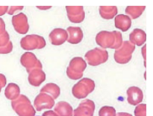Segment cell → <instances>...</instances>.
<instances>
[{"label":"cell","mask_w":153,"mask_h":116,"mask_svg":"<svg viewBox=\"0 0 153 116\" xmlns=\"http://www.w3.org/2000/svg\"><path fill=\"white\" fill-rule=\"evenodd\" d=\"M11 106L18 116H35L36 110L28 97L20 95L11 101Z\"/></svg>","instance_id":"6da1fadb"},{"label":"cell","mask_w":153,"mask_h":116,"mask_svg":"<svg viewBox=\"0 0 153 116\" xmlns=\"http://www.w3.org/2000/svg\"><path fill=\"white\" fill-rule=\"evenodd\" d=\"M95 86L94 80L85 77L73 86L72 89V93L73 96L77 99H83L88 97L91 92H94Z\"/></svg>","instance_id":"7a4b0ae2"},{"label":"cell","mask_w":153,"mask_h":116,"mask_svg":"<svg viewBox=\"0 0 153 116\" xmlns=\"http://www.w3.org/2000/svg\"><path fill=\"white\" fill-rule=\"evenodd\" d=\"M85 58L88 65L91 66H97L107 62L108 59V52L105 49L95 48L85 54Z\"/></svg>","instance_id":"3957f363"},{"label":"cell","mask_w":153,"mask_h":116,"mask_svg":"<svg viewBox=\"0 0 153 116\" xmlns=\"http://www.w3.org/2000/svg\"><path fill=\"white\" fill-rule=\"evenodd\" d=\"M135 50V46L129 41H124L122 46L114 52L115 61L119 64H126L131 60L133 52Z\"/></svg>","instance_id":"277c9868"},{"label":"cell","mask_w":153,"mask_h":116,"mask_svg":"<svg viewBox=\"0 0 153 116\" xmlns=\"http://www.w3.org/2000/svg\"><path fill=\"white\" fill-rule=\"evenodd\" d=\"M20 46L22 49L26 51L42 49L46 46V40L41 36L30 34L21 39Z\"/></svg>","instance_id":"5b68a950"},{"label":"cell","mask_w":153,"mask_h":116,"mask_svg":"<svg viewBox=\"0 0 153 116\" xmlns=\"http://www.w3.org/2000/svg\"><path fill=\"white\" fill-rule=\"evenodd\" d=\"M20 63L29 73L35 68H42V63L32 52H25L21 56Z\"/></svg>","instance_id":"8992f818"},{"label":"cell","mask_w":153,"mask_h":116,"mask_svg":"<svg viewBox=\"0 0 153 116\" xmlns=\"http://www.w3.org/2000/svg\"><path fill=\"white\" fill-rule=\"evenodd\" d=\"M96 43L102 49L112 48L115 43L114 34L113 31H100L96 36Z\"/></svg>","instance_id":"52a82bcc"},{"label":"cell","mask_w":153,"mask_h":116,"mask_svg":"<svg viewBox=\"0 0 153 116\" xmlns=\"http://www.w3.org/2000/svg\"><path fill=\"white\" fill-rule=\"evenodd\" d=\"M55 106V100L46 93L40 92L37 95L34 101V107L37 111H42L44 109H50Z\"/></svg>","instance_id":"ba28073f"},{"label":"cell","mask_w":153,"mask_h":116,"mask_svg":"<svg viewBox=\"0 0 153 116\" xmlns=\"http://www.w3.org/2000/svg\"><path fill=\"white\" fill-rule=\"evenodd\" d=\"M12 25L14 30L20 34H25L29 30L28 17L25 13H19L12 17Z\"/></svg>","instance_id":"9c48e42d"},{"label":"cell","mask_w":153,"mask_h":116,"mask_svg":"<svg viewBox=\"0 0 153 116\" xmlns=\"http://www.w3.org/2000/svg\"><path fill=\"white\" fill-rule=\"evenodd\" d=\"M95 104L91 100H85L73 111V116H94Z\"/></svg>","instance_id":"30bf717a"},{"label":"cell","mask_w":153,"mask_h":116,"mask_svg":"<svg viewBox=\"0 0 153 116\" xmlns=\"http://www.w3.org/2000/svg\"><path fill=\"white\" fill-rule=\"evenodd\" d=\"M66 10L69 20L73 23H81L85 19V13L82 6H67Z\"/></svg>","instance_id":"8fae6325"},{"label":"cell","mask_w":153,"mask_h":116,"mask_svg":"<svg viewBox=\"0 0 153 116\" xmlns=\"http://www.w3.org/2000/svg\"><path fill=\"white\" fill-rule=\"evenodd\" d=\"M127 101L132 106H137L143 100V92L137 86H131L127 89Z\"/></svg>","instance_id":"7c38bea8"},{"label":"cell","mask_w":153,"mask_h":116,"mask_svg":"<svg viewBox=\"0 0 153 116\" xmlns=\"http://www.w3.org/2000/svg\"><path fill=\"white\" fill-rule=\"evenodd\" d=\"M49 40L54 46H61L68 39V33L63 28H55L49 35Z\"/></svg>","instance_id":"4fadbf2b"},{"label":"cell","mask_w":153,"mask_h":116,"mask_svg":"<svg viewBox=\"0 0 153 116\" xmlns=\"http://www.w3.org/2000/svg\"><path fill=\"white\" fill-rule=\"evenodd\" d=\"M46 74L42 68H35L28 73V83L33 86H40L46 80Z\"/></svg>","instance_id":"5bb4252c"},{"label":"cell","mask_w":153,"mask_h":116,"mask_svg":"<svg viewBox=\"0 0 153 116\" xmlns=\"http://www.w3.org/2000/svg\"><path fill=\"white\" fill-rule=\"evenodd\" d=\"M67 31L68 33L67 42L70 44H79L83 40L84 34L80 27H68Z\"/></svg>","instance_id":"9a60e30c"},{"label":"cell","mask_w":153,"mask_h":116,"mask_svg":"<svg viewBox=\"0 0 153 116\" xmlns=\"http://www.w3.org/2000/svg\"><path fill=\"white\" fill-rule=\"evenodd\" d=\"M146 34L143 30L135 28L129 34V42L134 46H141L146 43Z\"/></svg>","instance_id":"2e32d148"},{"label":"cell","mask_w":153,"mask_h":116,"mask_svg":"<svg viewBox=\"0 0 153 116\" xmlns=\"http://www.w3.org/2000/svg\"><path fill=\"white\" fill-rule=\"evenodd\" d=\"M114 25L117 29L126 32L131 28V19L126 14H118L115 16Z\"/></svg>","instance_id":"e0dca14e"},{"label":"cell","mask_w":153,"mask_h":116,"mask_svg":"<svg viewBox=\"0 0 153 116\" xmlns=\"http://www.w3.org/2000/svg\"><path fill=\"white\" fill-rule=\"evenodd\" d=\"M54 111L58 116H73V109L69 103L60 101L55 105Z\"/></svg>","instance_id":"ac0fdd59"},{"label":"cell","mask_w":153,"mask_h":116,"mask_svg":"<svg viewBox=\"0 0 153 116\" xmlns=\"http://www.w3.org/2000/svg\"><path fill=\"white\" fill-rule=\"evenodd\" d=\"M68 67L75 72L83 74L84 71L87 68V62L83 58L80 57H76L70 60Z\"/></svg>","instance_id":"d6986e66"},{"label":"cell","mask_w":153,"mask_h":116,"mask_svg":"<svg viewBox=\"0 0 153 116\" xmlns=\"http://www.w3.org/2000/svg\"><path fill=\"white\" fill-rule=\"evenodd\" d=\"M4 95L6 98L10 101H14L20 95V89L16 83H10L5 88Z\"/></svg>","instance_id":"ffe728a7"},{"label":"cell","mask_w":153,"mask_h":116,"mask_svg":"<svg viewBox=\"0 0 153 116\" xmlns=\"http://www.w3.org/2000/svg\"><path fill=\"white\" fill-rule=\"evenodd\" d=\"M40 92L42 93H46L47 95H50L54 100L57 99L59 97L60 94H61V89L58 85L55 83H49L45 85L41 89H40Z\"/></svg>","instance_id":"44dd1931"},{"label":"cell","mask_w":153,"mask_h":116,"mask_svg":"<svg viewBox=\"0 0 153 116\" xmlns=\"http://www.w3.org/2000/svg\"><path fill=\"white\" fill-rule=\"evenodd\" d=\"M118 9L116 6H100V14L103 19H111L117 16Z\"/></svg>","instance_id":"7402d4cb"},{"label":"cell","mask_w":153,"mask_h":116,"mask_svg":"<svg viewBox=\"0 0 153 116\" xmlns=\"http://www.w3.org/2000/svg\"><path fill=\"white\" fill-rule=\"evenodd\" d=\"M146 9L145 6H128L126 8V13L131 19H136L140 17Z\"/></svg>","instance_id":"603a6c76"},{"label":"cell","mask_w":153,"mask_h":116,"mask_svg":"<svg viewBox=\"0 0 153 116\" xmlns=\"http://www.w3.org/2000/svg\"><path fill=\"white\" fill-rule=\"evenodd\" d=\"M99 116H117L116 109L113 106H105L99 111Z\"/></svg>","instance_id":"cb8c5ba5"},{"label":"cell","mask_w":153,"mask_h":116,"mask_svg":"<svg viewBox=\"0 0 153 116\" xmlns=\"http://www.w3.org/2000/svg\"><path fill=\"white\" fill-rule=\"evenodd\" d=\"M115 36V43L114 46L112 47V49H118L122 46L123 40V36L121 32L120 31H113Z\"/></svg>","instance_id":"d4e9b609"},{"label":"cell","mask_w":153,"mask_h":116,"mask_svg":"<svg viewBox=\"0 0 153 116\" xmlns=\"http://www.w3.org/2000/svg\"><path fill=\"white\" fill-rule=\"evenodd\" d=\"M134 116H146V104H140L136 106Z\"/></svg>","instance_id":"484cf974"},{"label":"cell","mask_w":153,"mask_h":116,"mask_svg":"<svg viewBox=\"0 0 153 116\" xmlns=\"http://www.w3.org/2000/svg\"><path fill=\"white\" fill-rule=\"evenodd\" d=\"M67 77L70 79L73 80H79V79H81L83 76V74H79V73H76L75 71H72L69 67H67Z\"/></svg>","instance_id":"4316f807"},{"label":"cell","mask_w":153,"mask_h":116,"mask_svg":"<svg viewBox=\"0 0 153 116\" xmlns=\"http://www.w3.org/2000/svg\"><path fill=\"white\" fill-rule=\"evenodd\" d=\"M10 42V36L7 31H4L3 34H0V47L6 46Z\"/></svg>","instance_id":"83f0119b"},{"label":"cell","mask_w":153,"mask_h":116,"mask_svg":"<svg viewBox=\"0 0 153 116\" xmlns=\"http://www.w3.org/2000/svg\"><path fill=\"white\" fill-rule=\"evenodd\" d=\"M12 50H13V43L11 41H10L6 46L0 47V54H7L10 53Z\"/></svg>","instance_id":"f1b7e54d"},{"label":"cell","mask_w":153,"mask_h":116,"mask_svg":"<svg viewBox=\"0 0 153 116\" xmlns=\"http://www.w3.org/2000/svg\"><path fill=\"white\" fill-rule=\"evenodd\" d=\"M22 9H23V6H11L8 8L7 13L9 15H13V13H15V12L22 10Z\"/></svg>","instance_id":"f546056e"},{"label":"cell","mask_w":153,"mask_h":116,"mask_svg":"<svg viewBox=\"0 0 153 116\" xmlns=\"http://www.w3.org/2000/svg\"><path fill=\"white\" fill-rule=\"evenodd\" d=\"M6 83H7V80H6L5 76L2 74H0V92H1V89L5 86Z\"/></svg>","instance_id":"4dcf8cb0"},{"label":"cell","mask_w":153,"mask_h":116,"mask_svg":"<svg viewBox=\"0 0 153 116\" xmlns=\"http://www.w3.org/2000/svg\"><path fill=\"white\" fill-rule=\"evenodd\" d=\"M42 116H58V115L53 110H48V111L44 112Z\"/></svg>","instance_id":"1f68e13d"},{"label":"cell","mask_w":153,"mask_h":116,"mask_svg":"<svg viewBox=\"0 0 153 116\" xmlns=\"http://www.w3.org/2000/svg\"><path fill=\"white\" fill-rule=\"evenodd\" d=\"M141 53L142 55H143V59H144V66H146V46L144 45L142 48V50H141Z\"/></svg>","instance_id":"d6a6232c"},{"label":"cell","mask_w":153,"mask_h":116,"mask_svg":"<svg viewBox=\"0 0 153 116\" xmlns=\"http://www.w3.org/2000/svg\"><path fill=\"white\" fill-rule=\"evenodd\" d=\"M5 31V23L1 18H0V34Z\"/></svg>","instance_id":"836d02e7"},{"label":"cell","mask_w":153,"mask_h":116,"mask_svg":"<svg viewBox=\"0 0 153 116\" xmlns=\"http://www.w3.org/2000/svg\"><path fill=\"white\" fill-rule=\"evenodd\" d=\"M8 8L9 7L7 6H0V16H3L6 13H7Z\"/></svg>","instance_id":"e575fe53"},{"label":"cell","mask_w":153,"mask_h":116,"mask_svg":"<svg viewBox=\"0 0 153 116\" xmlns=\"http://www.w3.org/2000/svg\"><path fill=\"white\" fill-rule=\"evenodd\" d=\"M37 8L40 10H48L52 7V6H37Z\"/></svg>","instance_id":"d590c367"},{"label":"cell","mask_w":153,"mask_h":116,"mask_svg":"<svg viewBox=\"0 0 153 116\" xmlns=\"http://www.w3.org/2000/svg\"><path fill=\"white\" fill-rule=\"evenodd\" d=\"M117 116H132L131 114L128 112H118Z\"/></svg>","instance_id":"8d00e7d4"}]
</instances>
